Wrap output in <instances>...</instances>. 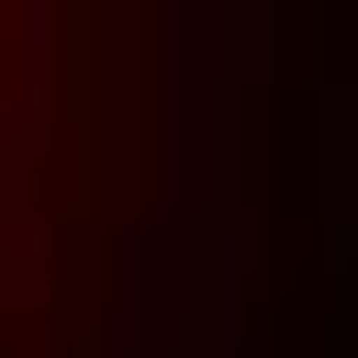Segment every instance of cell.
Instances as JSON below:
<instances>
[{"instance_id":"obj_1","label":"cell","mask_w":358,"mask_h":358,"mask_svg":"<svg viewBox=\"0 0 358 358\" xmlns=\"http://www.w3.org/2000/svg\"><path fill=\"white\" fill-rule=\"evenodd\" d=\"M0 358H358V0H0Z\"/></svg>"}]
</instances>
